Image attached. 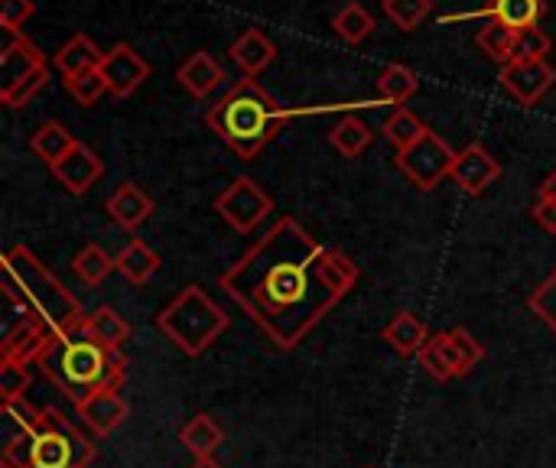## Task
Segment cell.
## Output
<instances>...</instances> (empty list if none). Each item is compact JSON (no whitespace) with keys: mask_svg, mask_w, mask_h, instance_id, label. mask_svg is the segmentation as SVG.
<instances>
[{"mask_svg":"<svg viewBox=\"0 0 556 468\" xmlns=\"http://www.w3.org/2000/svg\"><path fill=\"white\" fill-rule=\"evenodd\" d=\"M189 468H225L222 463H215V459H195Z\"/></svg>","mask_w":556,"mask_h":468,"instance_id":"44","label":"cell"},{"mask_svg":"<svg viewBox=\"0 0 556 468\" xmlns=\"http://www.w3.org/2000/svg\"><path fill=\"white\" fill-rule=\"evenodd\" d=\"M544 0H489L476 16H489V23H502L515 33L541 26L544 20Z\"/></svg>","mask_w":556,"mask_h":468,"instance_id":"21","label":"cell"},{"mask_svg":"<svg viewBox=\"0 0 556 468\" xmlns=\"http://www.w3.org/2000/svg\"><path fill=\"white\" fill-rule=\"evenodd\" d=\"M101 75L108 81V94L114 98H130L147 78H150V65L147 59L130 46V42H117L104 52L101 62Z\"/></svg>","mask_w":556,"mask_h":468,"instance_id":"11","label":"cell"},{"mask_svg":"<svg viewBox=\"0 0 556 468\" xmlns=\"http://www.w3.org/2000/svg\"><path fill=\"white\" fill-rule=\"evenodd\" d=\"M179 85L192 94V98H208L212 91H218L225 85V68L218 65L215 55L208 52H192L179 68H176Z\"/></svg>","mask_w":556,"mask_h":468,"instance_id":"18","label":"cell"},{"mask_svg":"<svg viewBox=\"0 0 556 468\" xmlns=\"http://www.w3.org/2000/svg\"><path fill=\"white\" fill-rule=\"evenodd\" d=\"M52 169V176L62 182V189L65 192H72V195H85L101 176H104V160L88 147V143H75L55 166H49Z\"/></svg>","mask_w":556,"mask_h":468,"instance_id":"13","label":"cell"},{"mask_svg":"<svg viewBox=\"0 0 556 468\" xmlns=\"http://www.w3.org/2000/svg\"><path fill=\"white\" fill-rule=\"evenodd\" d=\"M498 78H502V88L515 101L531 107L556 85V68L551 62H511V65H502Z\"/></svg>","mask_w":556,"mask_h":468,"instance_id":"12","label":"cell"},{"mask_svg":"<svg viewBox=\"0 0 556 468\" xmlns=\"http://www.w3.org/2000/svg\"><path fill=\"white\" fill-rule=\"evenodd\" d=\"M228 55L235 59V65H238L248 78H254V75H261V72L277 59V46L270 42L267 33H261V29H244V33L228 46Z\"/></svg>","mask_w":556,"mask_h":468,"instance_id":"19","label":"cell"},{"mask_svg":"<svg viewBox=\"0 0 556 468\" xmlns=\"http://www.w3.org/2000/svg\"><path fill=\"white\" fill-rule=\"evenodd\" d=\"M26 391H29V368L23 362H10L3 358L0 362V404H16V401H26Z\"/></svg>","mask_w":556,"mask_h":468,"instance_id":"34","label":"cell"},{"mask_svg":"<svg viewBox=\"0 0 556 468\" xmlns=\"http://www.w3.org/2000/svg\"><path fill=\"white\" fill-rule=\"evenodd\" d=\"M371 140H375V134H371V127L362 121V117H342L332 130H329V143L345 156V160H355V156H362L368 147H371Z\"/></svg>","mask_w":556,"mask_h":468,"instance_id":"28","label":"cell"},{"mask_svg":"<svg viewBox=\"0 0 556 468\" xmlns=\"http://www.w3.org/2000/svg\"><path fill=\"white\" fill-rule=\"evenodd\" d=\"M450 179H456V186H459L463 192L482 195L492 182L502 179V163H498L482 143H469L466 150H459Z\"/></svg>","mask_w":556,"mask_h":468,"instance_id":"14","label":"cell"},{"mask_svg":"<svg viewBox=\"0 0 556 468\" xmlns=\"http://www.w3.org/2000/svg\"><path fill=\"white\" fill-rule=\"evenodd\" d=\"M33 13H36V3H33V0H0V26H3L10 36H16L20 26H23Z\"/></svg>","mask_w":556,"mask_h":468,"instance_id":"40","label":"cell"},{"mask_svg":"<svg viewBox=\"0 0 556 468\" xmlns=\"http://www.w3.org/2000/svg\"><path fill=\"white\" fill-rule=\"evenodd\" d=\"M156 329L189 358H199L228 326V313L199 287L189 283L182 287L160 313H156Z\"/></svg>","mask_w":556,"mask_h":468,"instance_id":"5","label":"cell"},{"mask_svg":"<svg viewBox=\"0 0 556 468\" xmlns=\"http://www.w3.org/2000/svg\"><path fill=\"white\" fill-rule=\"evenodd\" d=\"M3 270H7V283H3L7 300L16 309H29L39 319H46L55 336L72 332L75 326L85 322L88 313L81 309L78 296L26 244H13L3 254Z\"/></svg>","mask_w":556,"mask_h":468,"instance_id":"4","label":"cell"},{"mask_svg":"<svg viewBox=\"0 0 556 468\" xmlns=\"http://www.w3.org/2000/svg\"><path fill=\"white\" fill-rule=\"evenodd\" d=\"M215 212L238 231V235H251L270 212H274V199L270 192L254 182L251 176H235L215 199Z\"/></svg>","mask_w":556,"mask_h":468,"instance_id":"9","label":"cell"},{"mask_svg":"<svg viewBox=\"0 0 556 468\" xmlns=\"http://www.w3.org/2000/svg\"><path fill=\"white\" fill-rule=\"evenodd\" d=\"M36 365L75 407L101 391H117L127 378V358L117 349L101 345L85 322L55 336Z\"/></svg>","mask_w":556,"mask_h":468,"instance_id":"2","label":"cell"},{"mask_svg":"<svg viewBox=\"0 0 556 468\" xmlns=\"http://www.w3.org/2000/svg\"><path fill=\"white\" fill-rule=\"evenodd\" d=\"M417 88H420L417 72L407 68V65H401V62L388 65V68L381 72V78H378V94H381L384 101L397 104V107H404V104L417 94Z\"/></svg>","mask_w":556,"mask_h":468,"instance_id":"29","label":"cell"},{"mask_svg":"<svg viewBox=\"0 0 556 468\" xmlns=\"http://www.w3.org/2000/svg\"><path fill=\"white\" fill-rule=\"evenodd\" d=\"M75 143H78L75 134H72L62 121H46V124H39V127L33 130V137H29V150H33L46 166H55Z\"/></svg>","mask_w":556,"mask_h":468,"instance_id":"25","label":"cell"},{"mask_svg":"<svg viewBox=\"0 0 556 468\" xmlns=\"http://www.w3.org/2000/svg\"><path fill=\"white\" fill-rule=\"evenodd\" d=\"M101 62H104V52L85 33H75L65 46H59V52L52 59V65L62 72V78H75L81 72H94V68H101Z\"/></svg>","mask_w":556,"mask_h":468,"instance_id":"22","label":"cell"},{"mask_svg":"<svg viewBox=\"0 0 556 468\" xmlns=\"http://www.w3.org/2000/svg\"><path fill=\"white\" fill-rule=\"evenodd\" d=\"M179 443L195 456V459H212L218 453V446L225 443V430L215 417L208 414H195L182 430H179Z\"/></svg>","mask_w":556,"mask_h":468,"instance_id":"24","label":"cell"},{"mask_svg":"<svg viewBox=\"0 0 556 468\" xmlns=\"http://www.w3.org/2000/svg\"><path fill=\"white\" fill-rule=\"evenodd\" d=\"M23 316L7 329L3 342H0V358H10V362H23V365H33L42 358V352L52 345L55 332L49 329L46 319H39L36 313L29 309H20Z\"/></svg>","mask_w":556,"mask_h":468,"instance_id":"10","label":"cell"},{"mask_svg":"<svg viewBox=\"0 0 556 468\" xmlns=\"http://www.w3.org/2000/svg\"><path fill=\"white\" fill-rule=\"evenodd\" d=\"M427 130H430V127H427L414 111H407V107H397V111L384 121V127H381L384 140L394 143V150H407V147L417 143Z\"/></svg>","mask_w":556,"mask_h":468,"instance_id":"30","label":"cell"},{"mask_svg":"<svg viewBox=\"0 0 556 468\" xmlns=\"http://www.w3.org/2000/svg\"><path fill=\"white\" fill-rule=\"evenodd\" d=\"M456 156L459 153L430 127L417 143H410L407 150H397L394 163L420 192H433L446 176H453Z\"/></svg>","mask_w":556,"mask_h":468,"instance_id":"8","label":"cell"},{"mask_svg":"<svg viewBox=\"0 0 556 468\" xmlns=\"http://www.w3.org/2000/svg\"><path fill=\"white\" fill-rule=\"evenodd\" d=\"M160 270V254L143 241V238H130V244L117 254V274L130 283V287H143L156 277Z\"/></svg>","mask_w":556,"mask_h":468,"instance_id":"23","label":"cell"},{"mask_svg":"<svg viewBox=\"0 0 556 468\" xmlns=\"http://www.w3.org/2000/svg\"><path fill=\"white\" fill-rule=\"evenodd\" d=\"M381 10L397 29L410 33L433 13V0H381Z\"/></svg>","mask_w":556,"mask_h":468,"instance_id":"33","label":"cell"},{"mask_svg":"<svg viewBox=\"0 0 556 468\" xmlns=\"http://www.w3.org/2000/svg\"><path fill=\"white\" fill-rule=\"evenodd\" d=\"M85 326H88V332L101 342V345H108V349H117L121 352V345L130 339V322L114 309V306H98L94 313H88L85 316Z\"/></svg>","mask_w":556,"mask_h":468,"instance_id":"27","label":"cell"},{"mask_svg":"<svg viewBox=\"0 0 556 468\" xmlns=\"http://www.w3.org/2000/svg\"><path fill=\"white\" fill-rule=\"evenodd\" d=\"M0 468H33V437L20 430L0 453Z\"/></svg>","mask_w":556,"mask_h":468,"instance_id":"39","label":"cell"},{"mask_svg":"<svg viewBox=\"0 0 556 468\" xmlns=\"http://www.w3.org/2000/svg\"><path fill=\"white\" fill-rule=\"evenodd\" d=\"M75 410H78L81 423H85L91 433H98V437H111V433L130 417V404H127L117 391H101V394L81 401Z\"/></svg>","mask_w":556,"mask_h":468,"instance_id":"16","label":"cell"},{"mask_svg":"<svg viewBox=\"0 0 556 468\" xmlns=\"http://www.w3.org/2000/svg\"><path fill=\"white\" fill-rule=\"evenodd\" d=\"M46 81H49V68H39V72H33V75H26L20 85H13L10 91H0V101L7 104V107H23L26 101H33L42 88H46Z\"/></svg>","mask_w":556,"mask_h":468,"instance_id":"38","label":"cell"},{"mask_svg":"<svg viewBox=\"0 0 556 468\" xmlns=\"http://www.w3.org/2000/svg\"><path fill=\"white\" fill-rule=\"evenodd\" d=\"M531 218H534L547 235H556V202H551V199H538L534 208H531Z\"/></svg>","mask_w":556,"mask_h":468,"instance_id":"42","label":"cell"},{"mask_svg":"<svg viewBox=\"0 0 556 468\" xmlns=\"http://www.w3.org/2000/svg\"><path fill=\"white\" fill-rule=\"evenodd\" d=\"M283 121H287V111L254 78H241L205 111V124L241 160L261 156L270 147V140L280 134Z\"/></svg>","mask_w":556,"mask_h":468,"instance_id":"3","label":"cell"},{"mask_svg":"<svg viewBox=\"0 0 556 468\" xmlns=\"http://www.w3.org/2000/svg\"><path fill=\"white\" fill-rule=\"evenodd\" d=\"M33 468H88L94 463V443L55 407H42L33 430Z\"/></svg>","mask_w":556,"mask_h":468,"instance_id":"6","label":"cell"},{"mask_svg":"<svg viewBox=\"0 0 556 468\" xmlns=\"http://www.w3.org/2000/svg\"><path fill=\"white\" fill-rule=\"evenodd\" d=\"M538 199H551V202H556V169L541 182V189H538Z\"/></svg>","mask_w":556,"mask_h":468,"instance_id":"43","label":"cell"},{"mask_svg":"<svg viewBox=\"0 0 556 468\" xmlns=\"http://www.w3.org/2000/svg\"><path fill=\"white\" fill-rule=\"evenodd\" d=\"M39 410H42V407H33L29 401H16V404H7V407H3V414H7L20 430H33L36 420H39Z\"/></svg>","mask_w":556,"mask_h":468,"instance_id":"41","label":"cell"},{"mask_svg":"<svg viewBox=\"0 0 556 468\" xmlns=\"http://www.w3.org/2000/svg\"><path fill=\"white\" fill-rule=\"evenodd\" d=\"M62 85H65V91H68L78 104H85V107H91V104L108 91V81H104L101 68L81 72V75H75V78H62Z\"/></svg>","mask_w":556,"mask_h":468,"instance_id":"36","label":"cell"},{"mask_svg":"<svg viewBox=\"0 0 556 468\" xmlns=\"http://www.w3.org/2000/svg\"><path fill=\"white\" fill-rule=\"evenodd\" d=\"M332 29H336L345 42L358 46V42H365V39L375 33V16H371L362 3H349V7H342V10L336 13Z\"/></svg>","mask_w":556,"mask_h":468,"instance_id":"31","label":"cell"},{"mask_svg":"<svg viewBox=\"0 0 556 468\" xmlns=\"http://www.w3.org/2000/svg\"><path fill=\"white\" fill-rule=\"evenodd\" d=\"M358 277L349 254L319 244L293 215H283L218 277V287L274 349L293 352L355 290Z\"/></svg>","mask_w":556,"mask_h":468,"instance_id":"1","label":"cell"},{"mask_svg":"<svg viewBox=\"0 0 556 468\" xmlns=\"http://www.w3.org/2000/svg\"><path fill=\"white\" fill-rule=\"evenodd\" d=\"M417 358L433 381L446 384L453 378H469L482 365L485 345L469 329L456 326V329L437 332Z\"/></svg>","mask_w":556,"mask_h":468,"instance_id":"7","label":"cell"},{"mask_svg":"<svg viewBox=\"0 0 556 468\" xmlns=\"http://www.w3.org/2000/svg\"><path fill=\"white\" fill-rule=\"evenodd\" d=\"M39 68H46V52L23 33L10 36V42L0 52V91H10L13 85H20L26 75Z\"/></svg>","mask_w":556,"mask_h":468,"instance_id":"15","label":"cell"},{"mask_svg":"<svg viewBox=\"0 0 556 468\" xmlns=\"http://www.w3.org/2000/svg\"><path fill=\"white\" fill-rule=\"evenodd\" d=\"M114 270H117V257H111L101 244H85L72 261V274L85 287H101Z\"/></svg>","mask_w":556,"mask_h":468,"instance_id":"26","label":"cell"},{"mask_svg":"<svg viewBox=\"0 0 556 468\" xmlns=\"http://www.w3.org/2000/svg\"><path fill=\"white\" fill-rule=\"evenodd\" d=\"M381 339H384L397 355L410 358V355H420L433 336H430L427 322L417 319V313H407V309H404V313H397V316L381 329Z\"/></svg>","mask_w":556,"mask_h":468,"instance_id":"20","label":"cell"},{"mask_svg":"<svg viewBox=\"0 0 556 468\" xmlns=\"http://www.w3.org/2000/svg\"><path fill=\"white\" fill-rule=\"evenodd\" d=\"M528 306H531V313L556 336V270H551L547 280L528 296Z\"/></svg>","mask_w":556,"mask_h":468,"instance_id":"37","label":"cell"},{"mask_svg":"<svg viewBox=\"0 0 556 468\" xmlns=\"http://www.w3.org/2000/svg\"><path fill=\"white\" fill-rule=\"evenodd\" d=\"M153 199L137 186V182H130V179H124L114 192H111V199H108V215H111V222L114 225H121L124 231H137L150 215H153Z\"/></svg>","mask_w":556,"mask_h":468,"instance_id":"17","label":"cell"},{"mask_svg":"<svg viewBox=\"0 0 556 468\" xmlns=\"http://www.w3.org/2000/svg\"><path fill=\"white\" fill-rule=\"evenodd\" d=\"M515 39H518V33L508 29V26H502V23H489V26H482L479 36H476L479 49H482L492 62H498V65H511V59H515Z\"/></svg>","mask_w":556,"mask_h":468,"instance_id":"32","label":"cell"},{"mask_svg":"<svg viewBox=\"0 0 556 468\" xmlns=\"http://www.w3.org/2000/svg\"><path fill=\"white\" fill-rule=\"evenodd\" d=\"M551 36L544 33V26H531V29H521L518 39H515V59L511 62H547V52H551Z\"/></svg>","mask_w":556,"mask_h":468,"instance_id":"35","label":"cell"}]
</instances>
